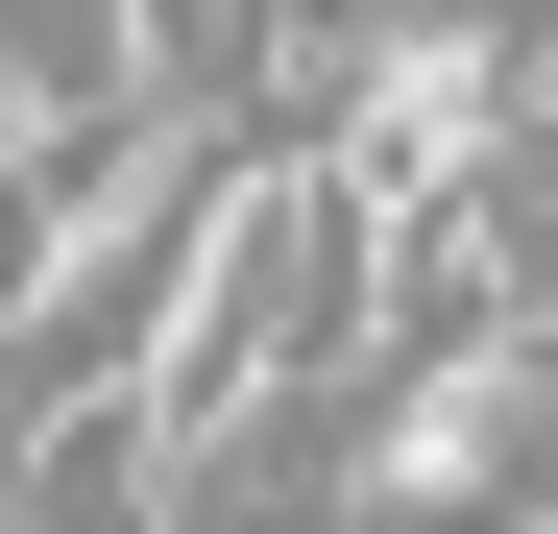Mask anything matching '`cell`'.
Masks as SVG:
<instances>
[{
	"mask_svg": "<svg viewBox=\"0 0 558 534\" xmlns=\"http://www.w3.org/2000/svg\"><path fill=\"white\" fill-rule=\"evenodd\" d=\"M340 510L364 534H558V340L486 316V340H437V365H389Z\"/></svg>",
	"mask_w": 558,
	"mask_h": 534,
	"instance_id": "obj_1",
	"label": "cell"
},
{
	"mask_svg": "<svg viewBox=\"0 0 558 534\" xmlns=\"http://www.w3.org/2000/svg\"><path fill=\"white\" fill-rule=\"evenodd\" d=\"M340 462H364V413L316 389V413H267V437H219V462L170 486L146 534H364V510H340Z\"/></svg>",
	"mask_w": 558,
	"mask_h": 534,
	"instance_id": "obj_2",
	"label": "cell"
}]
</instances>
